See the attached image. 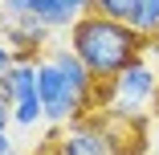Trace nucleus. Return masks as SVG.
<instances>
[{
  "label": "nucleus",
  "mask_w": 159,
  "mask_h": 155,
  "mask_svg": "<svg viewBox=\"0 0 159 155\" xmlns=\"http://www.w3.org/2000/svg\"><path fill=\"white\" fill-rule=\"evenodd\" d=\"M70 49L86 61V70L98 78V82H114L122 70H131L135 61H143L147 37L139 29L98 16V12H86L74 29H70Z\"/></svg>",
  "instance_id": "1"
},
{
  "label": "nucleus",
  "mask_w": 159,
  "mask_h": 155,
  "mask_svg": "<svg viewBox=\"0 0 159 155\" xmlns=\"http://www.w3.org/2000/svg\"><path fill=\"white\" fill-rule=\"evenodd\" d=\"M37 66H41V102H45V118L57 122V127H61V122H74V118H86L90 106H86V98L78 94V90L70 86V78L61 74L49 57H41Z\"/></svg>",
  "instance_id": "2"
},
{
  "label": "nucleus",
  "mask_w": 159,
  "mask_h": 155,
  "mask_svg": "<svg viewBox=\"0 0 159 155\" xmlns=\"http://www.w3.org/2000/svg\"><path fill=\"white\" fill-rule=\"evenodd\" d=\"M155 90H159L155 70H147L143 61H135L131 70H122V74L110 82V110H122V114H143L139 106L155 102Z\"/></svg>",
  "instance_id": "3"
},
{
  "label": "nucleus",
  "mask_w": 159,
  "mask_h": 155,
  "mask_svg": "<svg viewBox=\"0 0 159 155\" xmlns=\"http://www.w3.org/2000/svg\"><path fill=\"white\" fill-rule=\"evenodd\" d=\"M57 155H114L106 122L102 118H74L66 139H57Z\"/></svg>",
  "instance_id": "4"
},
{
  "label": "nucleus",
  "mask_w": 159,
  "mask_h": 155,
  "mask_svg": "<svg viewBox=\"0 0 159 155\" xmlns=\"http://www.w3.org/2000/svg\"><path fill=\"white\" fill-rule=\"evenodd\" d=\"M86 12H94V0H37V16L49 29H74Z\"/></svg>",
  "instance_id": "5"
},
{
  "label": "nucleus",
  "mask_w": 159,
  "mask_h": 155,
  "mask_svg": "<svg viewBox=\"0 0 159 155\" xmlns=\"http://www.w3.org/2000/svg\"><path fill=\"white\" fill-rule=\"evenodd\" d=\"M139 8H143V0H94V12H98V16L122 21V25H131V29L139 21Z\"/></svg>",
  "instance_id": "6"
},
{
  "label": "nucleus",
  "mask_w": 159,
  "mask_h": 155,
  "mask_svg": "<svg viewBox=\"0 0 159 155\" xmlns=\"http://www.w3.org/2000/svg\"><path fill=\"white\" fill-rule=\"evenodd\" d=\"M41 118H45L41 94H37V98H20V102L12 106V122H20V127H33V122H41Z\"/></svg>",
  "instance_id": "7"
},
{
  "label": "nucleus",
  "mask_w": 159,
  "mask_h": 155,
  "mask_svg": "<svg viewBox=\"0 0 159 155\" xmlns=\"http://www.w3.org/2000/svg\"><path fill=\"white\" fill-rule=\"evenodd\" d=\"M135 29L143 37H155L159 33V0H143V8H139V21H135Z\"/></svg>",
  "instance_id": "8"
},
{
  "label": "nucleus",
  "mask_w": 159,
  "mask_h": 155,
  "mask_svg": "<svg viewBox=\"0 0 159 155\" xmlns=\"http://www.w3.org/2000/svg\"><path fill=\"white\" fill-rule=\"evenodd\" d=\"M12 66H16V53H12V45H8L4 37H0V78H4Z\"/></svg>",
  "instance_id": "9"
},
{
  "label": "nucleus",
  "mask_w": 159,
  "mask_h": 155,
  "mask_svg": "<svg viewBox=\"0 0 159 155\" xmlns=\"http://www.w3.org/2000/svg\"><path fill=\"white\" fill-rule=\"evenodd\" d=\"M8 122H12V102H4V98H0V131H4Z\"/></svg>",
  "instance_id": "10"
},
{
  "label": "nucleus",
  "mask_w": 159,
  "mask_h": 155,
  "mask_svg": "<svg viewBox=\"0 0 159 155\" xmlns=\"http://www.w3.org/2000/svg\"><path fill=\"white\" fill-rule=\"evenodd\" d=\"M0 155H12V143H8V135L0 131Z\"/></svg>",
  "instance_id": "11"
},
{
  "label": "nucleus",
  "mask_w": 159,
  "mask_h": 155,
  "mask_svg": "<svg viewBox=\"0 0 159 155\" xmlns=\"http://www.w3.org/2000/svg\"><path fill=\"white\" fill-rule=\"evenodd\" d=\"M155 131H159V118H155Z\"/></svg>",
  "instance_id": "12"
}]
</instances>
